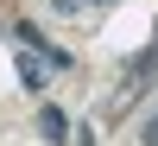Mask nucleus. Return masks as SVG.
<instances>
[{
	"label": "nucleus",
	"mask_w": 158,
	"mask_h": 146,
	"mask_svg": "<svg viewBox=\"0 0 158 146\" xmlns=\"http://www.w3.org/2000/svg\"><path fill=\"white\" fill-rule=\"evenodd\" d=\"M44 70H51V64H44V57H32V51L19 57V83H25V89H44Z\"/></svg>",
	"instance_id": "f257e3e1"
},
{
	"label": "nucleus",
	"mask_w": 158,
	"mask_h": 146,
	"mask_svg": "<svg viewBox=\"0 0 158 146\" xmlns=\"http://www.w3.org/2000/svg\"><path fill=\"white\" fill-rule=\"evenodd\" d=\"M152 76H158V45H152L146 57L133 64V70H127V89H139V83H152Z\"/></svg>",
	"instance_id": "f03ea898"
},
{
	"label": "nucleus",
	"mask_w": 158,
	"mask_h": 146,
	"mask_svg": "<svg viewBox=\"0 0 158 146\" xmlns=\"http://www.w3.org/2000/svg\"><path fill=\"white\" fill-rule=\"evenodd\" d=\"M38 134H44V140H70V121H63L57 108H44V114H38Z\"/></svg>",
	"instance_id": "7ed1b4c3"
},
{
	"label": "nucleus",
	"mask_w": 158,
	"mask_h": 146,
	"mask_svg": "<svg viewBox=\"0 0 158 146\" xmlns=\"http://www.w3.org/2000/svg\"><path fill=\"white\" fill-rule=\"evenodd\" d=\"M146 146H158V114H152V121H146Z\"/></svg>",
	"instance_id": "20e7f679"
}]
</instances>
